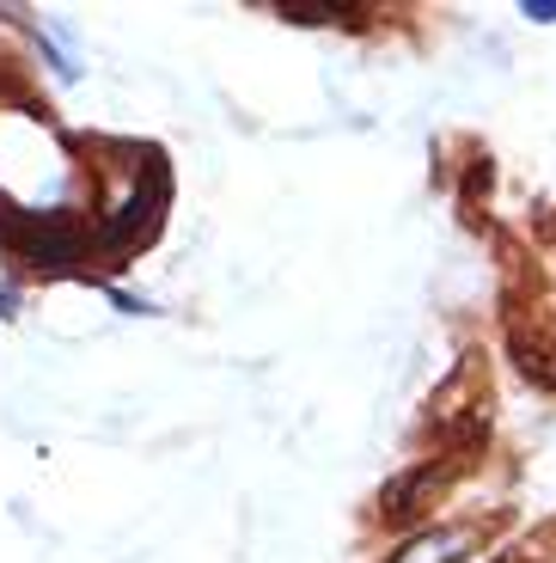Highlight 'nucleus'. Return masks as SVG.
I'll list each match as a JSON object with an SVG mask.
<instances>
[{"label":"nucleus","mask_w":556,"mask_h":563,"mask_svg":"<svg viewBox=\"0 0 556 563\" xmlns=\"http://www.w3.org/2000/svg\"><path fill=\"white\" fill-rule=\"evenodd\" d=\"M166 190H171V184H154V190L123 197L111 214H104V227H98V245H104V252H129L135 240H147L154 221H159V209H166Z\"/></svg>","instance_id":"obj_1"},{"label":"nucleus","mask_w":556,"mask_h":563,"mask_svg":"<svg viewBox=\"0 0 556 563\" xmlns=\"http://www.w3.org/2000/svg\"><path fill=\"white\" fill-rule=\"evenodd\" d=\"M465 545H471V533H465V527H441V533H422V539H410V545H403L391 563H453Z\"/></svg>","instance_id":"obj_2"},{"label":"nucleus","mask_w":556,"mask_h":563,"mask_svg":"<svg viewBox=\"0 0 556 563\" xmlns=\"http://www.w3.org/2000/svg\"><path fill=\"white\" fill-rule=\"evenodd\" d=\"M288 19H307V25H324V19H343V7H281Z\"/></svg>","instance_id":"obj_3"},{"label":"nucleus","mask_w":556,"mask_h":563,"mask_svg":"<svg viewBox=\"0 0 556 563\" xmlns=\"http://www.w3.org/2000/svg\"><path fill=\"white\" fill-rule=\"evenodd\" d=\"M520 13H526L532 25H556V0H526V7H520Z\"/></svg>","instance_id":"obj_4"},{"label":"nucleus","mask_w":556,"mask_h":563,"mask_svg":"<svg viewBox=\"0 0 556 563\" xmlns=\"http://www.w3.org/2000/svg\"><path fill=\"white\" fill-rule=\"evenodd\" d=\"M13 307H19V300L7 295V288H0V319H13Z\"/></svg>","instance_id":"obj_5"}]
</instances>
